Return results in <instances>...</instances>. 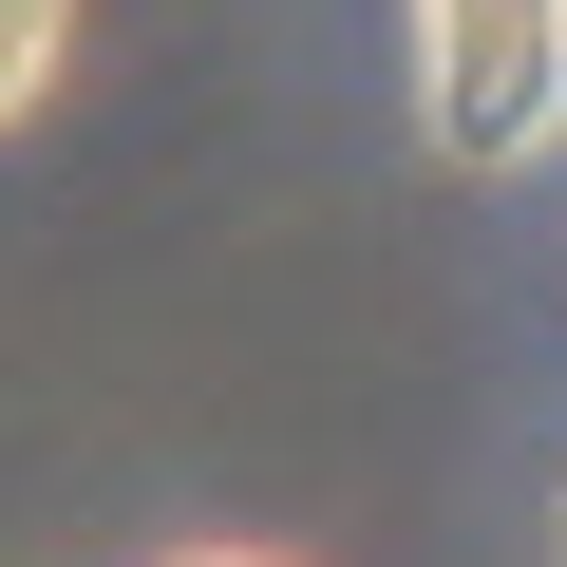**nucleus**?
I'll use <instances>...</instances> for the list:
<instances>
[{"label":"nucleus","instance_id":"f257e3e1","mask_svg":"<svg viewBox=\"0 0 567 567\" xmlns=\"http://www.w3.org/2000/svg\"><path fill=\"white\" fill-rule=\"evenodd\" d=\"M416 95L454 171H529L567 133V0H416Z\"/></svg>","mask_w":567,"mask_h":567},{"label":"nucleus","instance_id":"f03ea898","mask_svg":"<svg viewBox=\"0 0 567 567\" xmlns=\"http://www.w3.org/2000/svg\"><path fill=\"white\" fill-rule=\"evenodd\" d=\"M58 58H76V0H0V133L58 95Z\"/></svg>","mask_w":567,"mask_h":567},{"label":"nucleus","instance_id":"7ed1b4c3","mask_svg":"<svg viewBox=\"0 0 567 567\" xmlns=\"http://www.w3.org/2000/svg\"><path fill=\"white\" fill-rule=\"evenodd\" d=\"M171 567H284V548H171Z\"/></svg>","mask_w":567,"mask_h":567}]
</instances>
